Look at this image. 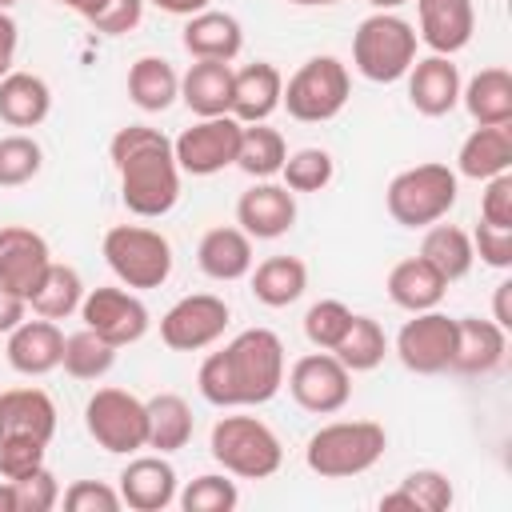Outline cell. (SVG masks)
I'll use <instances>...</instances> for the list:
<instances>
[{
	"mask_svg": "<svg viewBox=\"0 0 512 512\" xmlns=\"http://www.w3.org/2000/svg\"><path fill=\"white\" fill-rule=\"evenodd\" d=\"M60 504L68 512H120L124 500H120V488L104 484V480H72L64 492H60Z\"/></svg>",
	"mask_w": 512,
	"mask_h": 512,
	"instance_id": "bcb514c9",
	"label": "cell"
},
{
	"mask_svg": "<svg viewBox=\"0 0 512 512\" xmlns=\"http://www.w3.org/2000/svg\"><path fill=\"white\" fill-rule=\"evenodd\" d=\"M112 168L120 176V200L140 220H160L180 200V164L172 140L148 124H124L108 144Z\"/></svg>",
	"mask_w": 512,
	"mask_h": 512,
	"instance_id": "7a4b0ae2",
	"label": "cell"
},
{
	"mask_svg": "<svg viewBox=\"0 0 512 512\" xmlns=\"http://www.w3.org/2000/svg\"><path fill=\"white\" fill-rule=\"evenodd\" d=\"M456 500L452 480L436 468H416L408 472L392 492L380 496V508H408V512H448Z\"/></svg>",
	"mask_w": 512,
	"mask_h": 512,
	"instance_id": "d590c367",
	"label": "cell"
},
{
	"mask_svg": "<svg viewBox=\"0 0 512 512\" xmlns=\"http://www.w3.org/2000/svg\"><path fill=\"white\" fill-rule=\"evenodd\" d=\"M84 280L72 264H60L52 260L48 272L40 276V284L28 292V308L32 316H44V320H64L72 312H80V300H84Z\"/></svg>",
	"mask_w": 512,
	"mask_h": 512,
	"instance_id": "836d02e7",
	"label": "cell"
},
{
	"mask_svg": "<svg viewBox=\"0 0 512 512\" xmlns=\"http://www.w3.org/2000/svg\"><path fill=\"white\" fill-rule=\"evenodd\" d=\"M88 436L112 456H136L148 448V412L144 400L124 388H96L84 404Z\"/></svg>",
	"mask_w": 512,
	"mask_h": 512,
	"instance_id": "9c48e42d",
	"label": "cell"
},
{
	"mask_svg": "<svg viewBox=\"0 0 512 512\" xmlns=\"http://www.w3.org/2000/svg\"><path fill=\"white\" fill-rule=\"evenodd\" d=\"M176 504L184 512H232L240 504V492L236 480H228V472H204L176 492Z\"/></svg>",
	"mask_w": 512,
	"mask_h": 512,
	"instance_id": "b9f144b4",
	"label": "cell"
},
{
	"mask_svg": "<svg viewBox=\"0 0 512 512\" xmlns=\"http://www.w3.org/2000/svg\"><path fill=\"white\" fill-rule=\"evenodd\" d=\"M40 168H44V148L28 132L0 136V188H24L40 176Z\"/></svg>",
	"mask_w": 512,
	"mask_h": 512,
	"instance_id": "ab89813d",
	"label": "cell"
},
{
	"mask_svg": "<svg viewBox=\"0 0 512 512\" xmlns=\"http://www.w3.org/2000/svg\"><path fill=\"white\" fill-rule=\"evenodd\" d=\"M80 16L104 36H124L144 20V0H84Z\"/></svg>",
	"mask_w": 512,
	"mask_h": 512,
	"instance_id": "ee69618b",
	"label": "cell"
},
{
	"mask_svg": "<svg viewBox=\"0 0 512 512\" xmlns=\"http://www.w3.org/2000/svg\"><path fill=\"white\" fill-rule=\"evenodd\" d=\"M120 500L124 508L132 512H164L176 504V492H180V480H176V468L164 460V452H152V456H132L120 472Z\"/></svg>",
	"mask_w": 512,
	"mask_h": 512,
	"instance_id": "e0dca14e",
	"label": "cell"
},
{
	"mask_svg": "<svg viewBox=\"0 0 512 512\" xmlns=\"http://www.w3.org/2000/svg\"><path fill=\"white\" fill-rule=\"evenodd\" d=\"M284 384L292 392V400L312 412V416H332L348 404L352 396V372L332 356V352H308L300 356L288 372H284Z\"/></svg>",
	"mask_w": 512,
	"mask_h": 512,
	"instance_id": "8fae6325",
	"label": "cell"
},
{
	"mask_svg": "<svg viewBox=\"0 0 512 512\" xmlns=\"http://www.w3.org/2000/svg\"><path fill=\"white\" fill-rule=\"evenodd\" d=\"M296 224V192H288L276 180H256L236 200V228H244L252 240H280Z\"/></svg>",
	"mask_w": 512,
	"mask_h": 512,
	"instance_id": "9a60e30c",
	"label": "cell"
},
{
	"mask_svg": "<svg viewBox=\"0 0 512 512\" xmlns=\"http://www.w3.org/2000/svg\"><path fill=\"white\" fill-rule=\"evenodd\" d=\"M24 316H28V300L0 284V336H8Z\"/></svg>",
	"mask_w": 512,
	"mask_h": 512,
	"instance_id": "816d5d0a",
	"label": "cell"
},
{
	"mask_svg": "<svg viewBox=\"0 0 512 512\" xmlns=\"http://www.w3.org/2000/svg\"><path fill=\"white\" fill-rule=\"evenodd\" d=\"M16 48H20V28H16L12 12H0V80L12 72V64H16Z\"/></svg>",
	"mask_w": 512,
	"mask_h": 512,
	"instance_id": "f907efd6",
	"label": "cell"
},
{
	"mask_svg": "<svg viewBox=\"0 0 512 512\" xmlns=\"http://www.w3.org/2000/svg\"><path fill=\"white\" fill-rule=\"evenodd\" d=\"M416 60V24L396 12H372L352 32V68L372 84H396Z\"/></svg>",
	"mask_w": 512,
	"mask_h": 512,
	"instance_id": "5b68a950",
	"label": "cell"
},
{
	"mask_svg": "<svg viewBox=\"0 0 512 512\" xmlns=\"http://www.w3.org/2000/svg\"><path fill=\"white\" fill-rule=\"evenodd\" d=\"M348 324H352V308L336 296H324L304 312V336L320 352H332L340 344V336L348 332Z\"/></svg>",
	"mask_w": 512,
	"mask_h": 512,
	"instance_id": "7bdbcfd3",
	"label": "cell"
},
{
	"mask_svg": "<svg viewBox=\"0 0 512 512\" xmlns=\"http://www.w3.org/2000/svg\"><path fill=\"white\" fill-rule=\"evenodd\" d=\"M284 344L272 328H244L220 352H208L196 384L216 408H256L284 388Z\"/></svg>",
	"mask_w": 512,
	"mask_h": 512,
	"instance_id": "6da1fadb",
	"label": "cell"
},
{
	"mask_svg": "<svg viewBox=\"0 0 512 512\" xmlns=\"http://www.w3.org/2000/svg\"><path fill=\"white\" fill-rule=\"evenodd\" d=\"M52 4H60V8H72V12H80V4H84V0H52Z\"/></svg>",
	"mask_w": 512,
	"mask_h": 512,
	"instance_id": "680465c9",
	"label": "cell"
},
{
	"mask_svg": "<svg viewBox=\"0 0 512 512\" xmlns=\"http://www.w3.org/2000/svg\"><path fill=\"white\" fill-rule=\"evenodd\" d=\"M348 96H352L348 64L336 60V56H312L284 80L280 104L300 124H328L344 112Z\"/></svg>",
	"mask_w": 512,
	"mask_h": 512,
	"instance_id": "ba28073f",
	"label": "cell"
},
{
	"mask_svg": "<svg viewBox=\"0 0 512 512\" xmlns=\"http://www.w3.org/2000/svg\"><path fill=\"white\" fill-rule=\"evenodd\" d=\"M144 4H152V8H160V12H168V16H196V12H204L212 0H144Z\"/></svg>",
	"mask_w": 512,
	"mask_h": 512,
	"instance_id": "db71d44e",
	"label": "cell"
},
{
	"mask_svg": "<svg viewBox=\"0 0 512 512\" xmlns=\"http://www.w3.org/2000/svg\"><path fill=\"white\" fill-rule=\"evenodd\" d=\"M12 436L52 444V436H56V400L44 388L24 384V388H4L0 392V440H12Z\"/></svg>",
	"mask_w": 512,
	"mask_h": 512,
	"instance_id": "44dd1931",
	"label": "cell"
},
{
	"mask_svg": "<svg viewBox=\"0 0 512 512\" xmlns=\"http://www.w3.org/2000/svg\"><path fill=\"white\" fill-rule=\"evenodd\" d=\"M480 220L496 224V228H512V172H500V176L484 180Z\"/></svg>",
	"mask_w": 512,
	"mask_h": 512,
	"instance_id": "681fc988",
	"label": "cell"
},
{
	"mask_svg": "<svg viewBox=\"0 0 512 512\" xmlns=\"http://www.w3.org/2000/svg\"><path fill=\"white\" fill-rule=\"evenodd\" d=\"M4 356L12 364V372L20 376H48L52 368H60V356H64V332L56 320H20L12 332H8V344H4Z\"/></svg>",
	"mask_w": 512,
	"mask_h": 512,
	"instance_id": "d6986e66",
	"label": "cell"
},
{
	"mask_svg": "<svg viewBox=\"0 0 512 512\" xmlns=\"http://www.w3.org/2000/svg\"><path fill=\"white\" fill-rule=\"evenodd\" d=\"M332 176H336V160L324 148H296L280 168V184L288 192H324Z\"/></svg>",
	"mask_w": 512,
	"mask_h": 512,
	"instance_id": "60d3db41",
	"label": "cell"
},
{
	"mask_svg": "<svg viewBox=\"0 0 512 512\" xmlns=\"http://www.w3.org/2000/svg\"><path fill=\"white\" fill-rule=\"evenodd\" d=\"M12 4H20V0H0V12H8Z\"/></svg>",
	"mask_w": 512,
	"mask_h": 512,
	"instance_id": "91938a15",
	"label": "cell"
},
{
	"mask_svg": "<svg viewBox=\"0 0 512 512\" xmlns=\"http://www.w3.org/2000/svg\"><path fill=\"white\" fill-rule=\"evenodd\" d=\"M368 4H372L376 12H396V8H400V4H408V0H368Z\"/></svg>",
	"mask_w": 512,
	"mask_h": 512,
	"instance_id": "9f6ffc18",
	"label": "cell"
},
{
	"mask_svg": "<svg viewBox=\"0 0 512 512\" xmlns=\"http://www.w3.org/2000/svg\"><path fill=\"white\" fill-rule=\"evenodd\" d=\"M116 352L104 336H96L92 328H80L72 336H64V356H60V368L72 376V380H100L112 372L116 364Z\"/></svg>",
	"mask_w": 512,
	"mask_h": 512,
	"instance_id": "f35d334b",
	"label": "cell"
},
{
	"mask_svg": "<svg viewBox=\"0 0 512 512\" xmlns=\"http://www.w3.org/2000/svg\"><path fill=\"white\" fill-rule=\"evenodd\" d=\"M460 68L452 64V56H424V60H412L408 68V100L420 116H448L456 104H460Z\"/></svg>",
	"mask_w": 512,
	"mask_h": 512,
	"instance_id": "7402d4cb",
	"label": "cell"
},
{
	"mask_svg": "<svg viewBox=\"0 0 512 512\" xmlns=\"http://www.w3.org/2000/svg\"><path fill=\"white\" fill-rule=\"evenodd\" d=\"M12 488H16V512H52L60 504V480L52 476L48 464L12 480Z\"/></svg>",
	"mask_w": 512,
	"mask_h": 512,
	"instance_id": "f6af8a7d",
	"label": "cell"
},
{
	"mask_svg": "<svg viewBox=\"0 0 512 512\" xmlns=\"http://www.w3.org/2000/svg\"><path fill=\"white\" fill-rule=\"evenodd\" d=\"M232 64L224 60H196L180 76V100L196 116H232Z\"/></svg>",
	"mask_w": 512,
	"mask_h": 512,
	"instance_id": "4316f807",
	"label": "cell"
},
{
	"mask_svg": "<svg viewBox=\"0 0 512 512\" xmlns=\"http://www.w3.org/2000/svg\"><path fill=\"white\" fill-rule=\"evenodd\" d=\"M144 412H148V448H156L164 456L188 448L196 420H192V408H188L184 396L160 392V396L144 400Z\"/></svg>",
	"mask_w": 512,
	"mask_h": 512,
	"instance_id": "e575fe53",
	"label": "cell"
},
{
	"mask_svg": "<svg viewBox=\"0 0 512 512\" xmlns=\"http://www.w3.org/2000/svg\"><path fill=\"white\" fill-rule=\"evenodd\" d=\"M492 320L500 328H512V280H500L496 284V296H492Z\"/></svg>",
	"mask_w": 512,
	"mask_h": 512,
	"instance_id": "f5cc1de1",
	"label": "cell"
},
{
	"mask_svg": "<svg viewBox=\"0 0 512 512\" xmlns=\"http://www.w3.org/2000/svg\"><path fill=\"white\" fill-rule=\"evenodd\" d=\"M388 448V432L376 420H332L308 436L304 464L320 480H352L376 468Z\"/></svg>",
	"mask_w": 512,
	"mask_h": 512,
	"instance_id": "3957f363",
	"label": "cell"
},
{
	"mask_svg": "<svg viewBox=\"0 0 512 512\" xmlns=\"http://www.w3.org/2000/svg\"><path fill=\"white\" fill-rule=\"evenodd\" d=\"M0 512H16V488H12V480H0Z\"/></svg>",
	"mask_w": 512,
	"mask_h": 512,
	"instance_id": "11a10c76",
	"label": "cell"
},
{
	"mask_svg": "<svg viewBox=\"0 0 512 512\" xmlns=\"http://www.w3.org/2000/svg\"><path fill=\"white\" fill-rule=\"evenodd\" d=\"M504 356H508V328L480 316H456V352L448 372L488 376L504 364Z\"/></svg>",
	"mask_w": 512,
	"mask_h": 512,
	"instance_id": "ffe728a7",
	"label": "cell"
},
{
	"mask_svg": "<svg viewBox=\"0 0 512 512\" xmlns=\"http://www.w3.org/2000/svg\"><path fill=\"white\" fill-rule=\"evenodd\" d=\"M128 100L140 112H164L180 100V76L164 56H140L128 68Z\"/></svg>",
	"mask_w": 512,
	"mask_h": 512,
	"instance_id": "1f68e13d",
	"label": "cell"
},
{
	"mask_svg": "<svg viewBox=\"0 0 512 512\" xmlns=\"http://www.w3.org/2000/svg\"><path fill=\"white\" fill-rule=\"evenodd\" d=\"M384 352H388V336H384L380 320L360 316V312H352L348 332H344L340 344L332 348V356H336L348 372H372V368L384 360Z\"/></svg>",
	"mask_w": 512,
	"mask_h": 512,
	"instance_id": "74e56055",
	"label": "cell"
},
{
	"mask_svg": "<svg viewBox=\"0 0 512 512\" xmlns=\"http://www.w3.org/2000/svg\"><path fill=\"white\" fill-rule=\"evenodd\" d=\"M456 192H460V176L448 168V164H412L404 172H396L388 180V192H384V204H388V216L404 228H428L436 220H444L456 204Z\"/></svg>",
	"mask_w": 512,
	"mask_h": 512,
	"instance_id": "8992f818",
	"label": "cell"
},
{
	"mask_svg": "<svg viewBox=\"0 0 512 512\" xmlns=\"http://www.w3.org/2000/svg\"><path fill=\"white\" fill-rule=\"evenodd\" d=\"M48 264H52V248L40 232L24 224H0V284L4 288L28 300V292L40 284Z\"/></svg>",
	"mask_w": 512,
	"mask_h": 512,
	"instance_id": "2e32d148",
	"label": "cell"
},
{
	"mask_svg": "<svg viewBox=\"0 0 512 512\" xmlns=\"http://www.w3.org/2000/svg\"><path fill=\"white\" fill-rule=\"evenodd\" d=\"M240 128L244 124L236 116H196V124L172 140V156H176L180 172L216 176V172L232 168L236 148H240Z\"/></svg>",
	"mask_w": 512,
	"mask_h": 512,
	"instance_id": "30bf717a",
	"label": "cell"
},
{
	"mask_svg": "<svg viewBox=\"0 0 512 512\" xmlns=\"http://www.w3.org/2000/svg\"><path fill=\"white\" fill-rule=\"evenodd\" d=\"M420 256L448 280V284H456V280H464L468 272H472V264H476V252H472V236L464 232V228H456V224H428L424 228V240H420Z\"/></svg>",
	"mask_w": 512,
	"mask_h": 512,
	"instance_id": "d6a6232c",
	"label": "cell"
},
{
	"mask_svg": "<svg viewBox=\"0 0 512 512\" xmlns=\"http://www.w3.org/2000/svg\"><path fill=\"white\" fill-rule=\"evenodd\" d=\"M44 452H48V444H40V440H24V436L0 440V476H4V480L28 476L32 468L44 464Z\"/></svg>",
	"mask_w": 512,
	"mask_h": 512,
	"instance_id": "7dc6e473",
	"label": "cell"
},
{
	"mask_svg": "<svg viewBox=\"0 0 512 512\" xmlns=\"http://www.w3.org/2000/svg\"><path fill=\"white\" fill-rule=\"evenodd\" d=\"M384 288H388V300L396 308H404V312H428V308H436L444 300L448 280L424 256H408V260L392 264Z\"/></svg>",
	"mask_w": 512,
	"mask_h": 512,
	"instance_id": "83f0119b",
	"label": "cell"
},
{
	"mask_svg": "<svg viewBox=\"0 0 512 512\" xmlns=\"http://www.w3.org/2000/svg\"><path fill=\"white\" fill-rule=\"evenodd\" d=\"M228 320H232V312H228V304L220 296L192 292V296H180L160 316V340L172 352H200V348H212L224 336Z\"/></svg>",
	"mask_w": 512,
	"mask_h": 512,
	"instance_id": "4fadbf2b",
	"label": "cell"
},
{
	"mask_svg": "<svg viewBox=\"0 0 512 512\" xmlns=\"http://www.w3.org/2000/svg\"><path fill=\"white\" fill-rule=\"evenodd\" d=\"M284 96V76L276 64L256 60L232 72V116L240 124H264Z\"/></svg>",
	"mask_w": 512,
	"mask_h": 512,
	"instance_id": "603a6c76",
	"label": "cell"
},
{
	"mask_svg": "<svg viewBox=\"0 0 512 512\" xmlns=\"http://www.w3.org/2000/svg\"><path fill=\"white\" fill-rule=\"evenodd\" d=\"M452 352H456V316H444L440 308L412 312V320H404V328L396 332V356L416 376L448 372Z\"/></svg>",
	"mask_w": 512,
	"mask_h": 512,
	"instance_id": "7c38bea8",
	"label": "cell"
},
{
	"mask_svg": "<svg viewBox=\"0 0 512 512\" xmlns=\"http://www.w3.org/2000/svg\"><path fill=\"white\" fill-rule=\"evenodd\" d=\"M208 448H212V460L240 480H268L284 464V444L260 416H240V412L220 416L212 424Z\"/></svg>",
	"mask_w": 512,
	"mask_h": 512,
	"instance_id": "277c9868",
	"label": "cell"
},
{
	"mask_svg": "<svg viewBox=\"0 0 512 512\" xmlns=\"http://www.w3.org/2000/svg\"><path fill=\"white\" fill-rule=\"evenodd\" d=\"M196 264L208 280H220V284H232V280H244L256 264L252 256V236L244 228H232V224H220V228H208L196 244Z\"/></svg>",
	"mask_w": 512,
	"mask_h": 512,
	"instance_id": "cb8c5ba5",
	"label": "cell"
},
{
	"mask_svg": "<svg viewBox=\"0 0 512 512\" xmlns=\"http://www.w3.org/2000/svg\"><path fill=\"white\" fill-rule=\"evenodd\" d=\"M476 8L472 0H416V40L436 56H456L472 44Z\"/></svg>",
	"mask_w": 512,
	"mask_h": 512,
	"instance_id": "ac0fdd59",
	"label": "cell"
},
{
	"mask_svg": "<svg viewBox=\"0 0 512 512\" xmlns=\"http://www.w3.org/2000/svg\"><path fill=\"white\" fill-rule=\"evenodd\" d=\"M472 236V252L480 256V264H488V268H512V228H496V224H476V232H468Z\"/></svg>",
	"mask_w": 512,
	"mask_h": 512,
	"instance_id": "c3c4849f",
	"label": "cell"
},
{
	"mask_svg": "<svg viewBox=\"0 0 512 512\" xmlns=\"http://www.w3.org/2000/svg\"><path fill=\"white\" fill-rule=\"evenodd\" d=\"M508 168H512V128L508 124H476L456 152V176L484 184Z\"/></svg>",
	"mask_w": 512,
	"mask_h": 512,
	"instance_id": "484cf974",
	"label": "cell"
},
{
	"mask_svg": "<svg viewBox=\"0 0 512 512\" xmlns=\"http://www.w3.org/2000/svg\"><path fill=\"white\" fill-rule=\"evenodd\" d=\"M460 104L476 124H512V72L508 68H480L464 88Z\"/></svg>",
	"mask_w": 512,
	"mask_h": 512,
	"instance_id": "4dcf8cb0",
	"label": "cell"
},
{
	"mask_svg": "<svg viewBox=\"0 0 512 512\" xmlns=\"http://www.w3.org/2000/svg\"><path fill=\"white\" fill-rule=\"evenodd\" d=\"M52 112V88L36 72H8L0 80V120L8 128H36Z\"/></svg>",
	"mask_w": 512,
	"mask_h": 512,
	"instance_id": "f1b7e54d",
	"label": "cell"
},
{
	"mask_svg": "<svg viewBox=\"0 0 512 512\" xmlns=\"http://www.w3.org/2000/svg\"><path fill=\"white\" fill-rule=\"evenodd\" d=\"M284 160H288V144H284V136H280L276 128H268V120L240 128L236 168H240L244 176H252V180H272V176H280Z\"/></svg>",
	"mask_w": 512,
	"mask_h": 512,
	"instance_id": "8d00e7d4",
	"label": "cell"
},
{
	"mask_svg": "<svg viewBox=\"0 0 512 512\" xmlns=\"http://www.w3.org/2000/svg\"><path fill=\"white\" fill-rule=\"evenodd\" d=\"M80 320H84V328L104 336L112 348H128V344L144 340V332L152 324L144 300L132 288H88L80 300Z\"/></svg>",
	"mask_w": 512,
	"mask_h": 512,
	"instance_id": "5bb4252c",
	"label": "cell"
},
{
	"mask_svg": "<svg viewBox=\"0 0 512 512\" xmlns=\"http://www.w3.org/2000/svg\"><path fill=\"white\" fill-rule=\"evenodd\" d=\"M180 44L192 60H224L232 64L244 48V28L232 12H216V8H204L196 16H188L184 32H180Z\"/></svg>",
	"mask_w": 512,
	"mask_h": 512,
	"instance_id": "d4e9b609",
	"label": "cell"
},
{
	"mask_svg": "<svg viewBox=\"0 0 512 512\" xmlns=\"http://www.w3.org/2000/svg\"><path fill=\"white\" fill-rule=\"evenodd\" d=\"M100 248H104L112 276L132 292L160 288L172 276V244L164 232L148 224H116L104 232Z\"/></svg>",
	"mask_w": 512,
	"mask_h": 512,
	"instance_id": "52a82bcc",
	"label": "cell"
},
{
	"mask_svg": "<svg viewBox=\"0 0 512 512\" xmlns=\"http://www.w3.org/2000/svg\"><path fill=\"white\" fill-rule=\"evenodd\" d=\"M248 284L264 308H288L308 288V264L300 256H268L248 272Z\"/></svg>",
	"mask_w": 512,
	"mask_h": 512,
	"instance_id": "f546056e",
	"label": "cell"
},
{
	"mask_svg": "<svg viewBox=\"0 0 512 512\" xmlns=\"http://www.w3.org/2000/svg\"><path fill=\"white\" fill-rule=\"evenodd\" d=\"M296 8H328V4H340V0H288Z\"/></svg>",
	"mask_w": 512,
	"mask_h": 512,
	"instance_id": "6f0895ef",
	"label": "cell"
}]
</instances>
